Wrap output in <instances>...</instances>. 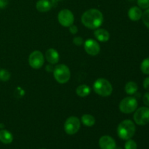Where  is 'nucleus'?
Segmentation results:
<instances>
[{"instance_id":"13","label":"nucleus","mask_w":149,"mask_h":149,"mask_svg":"<svg viewBox=\"0 0 149 149\" xmlns=\"http://www.w3.org/2000/svg\"><path fill=\"white\" fill-rule=\"evenodd\" d=\"M142 9L139 7L134 6L128 10V17L132 21H138L142 17Z\"/></svg>"},{"instance_id":"11","label":"nucleus","mask_w":149,"mask_h":149,"mask_svg":"<svg viewBox=\"0 0 149 149\" xmlns=\"http://www.w3.org/2000/svg\"><path fill=\"white\" fill-rule=\"evenodd\" d=\"M99 146L101 149H116V142L109 135L102 136L99 140Z\"/></svg>"},{"instance_id":"5","label":"nucleus","mask_w":149,"mask_h":149,"mask_svg":"<svg viewBox=\"0 0 149 149\" xmlns=\"http://www.w3.org/2000/svg\"><path fill=\"white\" fill-rule=\"evenodd\" d=\"M138 100L135 97H126L122 99L119 103V110L121 112L124 113H131L132 112L135 111L138 109Z\"/></svg>"},{"instance_id":"29","label":"nucleus","mask_w":149,"mask_h":149,"mask_svg":"<svg viewBox=\"0 0 149 149\" xmlns=\"http://www.w3.org/2000/svg\"><path fill=\"white\" fill-rule=\"evenodd\" d=\"M9 2V0H0V8H5L7 6Z\"/></svg>"},{"instance_id":"3","label":"nucleus","mask_w":149,"mask_h":149,"mask_svg":"<svg viewBox=\"0 0 149 149\" xmlns=\"http://www.w3.org/2000/svg\"><path fill=\"white\" fill-rule=\"evenodd\" d=\"M93 90L96 94L102 97H108L113 92V87L109 80L104 78L97 79L93 84Z\"/></svg>"},{"instance_id":"7","label":"nucleus","mask_w":149,"mask_h":149,"mask_svg":"<svg viewBox=\"0 0 149 149\" xmlns=\"http://www.w3.org/2000/svg\"><path fill=\"white\" fill-rule=\"evenodd\" d=\"M81 123L77 116H70L65 120L64 124V130L68 135H74L80 129Z\"/></svg>"},{"instance_id":"2","label":"nucleus","mask_w":149,"mask_h":149,"mask_svg":"<svg viewBox=\"0 0 149 149\" xmlns=\"http://www.w3.org/2000/svg\"><path fill=\"white\" fill-rule=\"evenodd\" d=\"M136 130L135 123L130 119H125L119 123L117 127V134L122 140L131 139L134 136Z\"/></svg>"},{"instance_id":"25","label":"nucleus","mask_w":149,"mask_h":149,"mask_svg":"<svg viewBox=\"0 0 149 149\" xmlns=\"http://www.w3.org/2000/svg\"><path fill=\"white\" fill-rule=\"evenodd\" d=\"M73 42H74V45H77V46H81V45H84V40H83L82 38L80 37V36L74 37Z\"/></svg>"},{"instance_id":"9","label":"nucleus","mask_w":149,"mask_h":149,"mask_svg":"<svg viewBox=\"0 0 149 149\" xmlns=\"http://www.w3.org/2000/svg\"><path fill=\"white\" fill-rule=\"evenodd\" d=\"M58 22L64 27H69L74 22V16L72 12L68 9L61 10L58 15Z\"/></svg>"},{"instance_id":"14","label":"nucleus","mask_w":149,"mask_h":149,"mask_svg":"<svg viewBox=\"0 0 149 149\" xmlns=\"http://www.w3.org/2000/svg\"><path fill=\"white\" fill-rule=\"evenodd\" d=\"M95 37L97 41L101 42H108L110 39V33L107 30L103 29H97L94 32Z\"/></svg>"},{"instance_id":"4","label":"nucleus","mask_w":149,"mask_h":149,"mask_svg":"<svg viewBox=\"0 0 149 149\" xmlns=\"http://www.w3.org/2000/svg\"><path fill=\"white\" fill-rule=\"evenodd\" d=\"M54 77L60 84L68 82L71 77V71L69 68L64 64H58L54 68Z\"/></svg>"},{"instance_id":"24","label":"nucleus","mask_w":149,"mask_h":149,"mask_svg":"<svg viewBox=\"0 0 149 149\" xmlns=\"http://www.w3.org/2000/svg\"><path fill=\"white\" fill-rule=\"evenodd\" d=\"M137 3L140 8L144 10L149 8V0H137Z\"/></svg>"},{"instance_id":"1","label":"nucleus","mask_w":149,"mask_h":149,"mask_svg":"<svg viewBox=\"0 0 149 149\" xmlns=\"http://www.w3.org/2000/svg\"><path fill=\"white\" fill-rule=\"evenodd\" d=\"M81 23L89 29H98L103 23V15L97 9H89L81 15Z\"/></svg>"},{"instance_id":"8","label":"nucleus","mask_w":149,"mask_h":149,"mask_svg":"<svg viewBox=\"0 0 149 149\" xmlns=\"http://www.w3.org/2000/svg\"><path fill=\"white\" fill-rule=\"evenodd\" d=\"M29 63L33 69H39L45 63V57L42 52L35 50L30 54L29 57Z\"/></svg>"},{"instance_id":"27","label":"nucleus","mask_w":149,"mask_h":149,"mask_svg":"<svg viewBox=\"0 0 149 149\" xmlns=\"http://www.w3.org/2000/svg\"><path fill=\"white\" fill-rule=\"evenodd\" d=\"M68 28H69V31L71 32V33H72V34H76V33H77V32H78V28H77V26H75V25L72 24Z\"/></svg>"},{"instance_id":"26","label":"nucleus","mask_w":149,"mask_h":149,"mask_svg":"<svg viewBox=\"0 0 149 149\" xmlns=\"http://www.w3.org/2000/svg\"><path fill=\"white\" fill-rule=\"evenodd\" d=\"M143 101L147 107H149V91L146 92L144 94L143 97Z\"/></svg>"},{"instance_id":"15","label":"nucleus","mask_w":149,"mask_h":149,"mask_svg":"<svg viewBox=\"0 0 149 149\" xmlns=\"http://www.w3.org/2000/svg\"><path fill=\"white\" fill-rule=\"evenodd\" d=\"M36 8L40 13H46L52 8V1L50 0H38Z\"/></svg>"},{"instance_id":"22","label":"nucleus","mask_w":149,"mask_h":149,"mask_svg":"<svg viewBox=\"0 0 149 149\" xmlns=\"http://www.w3.org/2000/svg\"><path fill=\"white\" fill-rule=\"evenodd\" d=\"M142 20L143 22L144 25L146 26V28L149 29V8L146 9L145 11L143 13L142 15Z\"/></svg>"},{"instance_id":"20","label":"nucleus","mask_w":149,"mask_h":149,"mask_svg":"<svg viewBox=\"0 0 149 149\" xmlns=\"http://www.w3.org/2000/svg\"><path fill=\"white\" fill-rule=\"evenodd\" d=\"M141 71L143 74L149 75V57L145 58L141 64Z\"/></svg>"},{"instance_id":"6","label":"nucleus","mask_w":149,"mask_h":149,"mask_svg":"<svg viewBox=\"0 0 149 149\" xmlns=\"http://www.w3.org/2000/svg\"><path fill=\"white\" fill-rule=\"evenodd\" d=\"M135 123L141 126L148 125L149 123V107L143 106L135 110L133 116Z\"/></svg>"},{"instance_id":"23","label":"nucleus","mask_w":149,"mask_h":149,"mask_svg":"<svg viewBox=\"0 0 149 149\" xmlns=\"http://www.w3.org/2000/svg\"><path fill=\"white\" fill-rule=\"evenodd\" d=\"M125 149H137L138 148V146H137V143H135V141H134L133 140L129 139L127 141L126 143H125Z\"/></svg>"},{"instance_id":"19","label":"nucleus","mask_w":149,"mask_h":149,"mask_svg":"<svg viewBox=\"0 0 149 149\" xmlns=\"http://www.w3.org/2000/svg\"><path fill=\"white\" fill-rule=\"evenodd\" d=\"M81 122L83 123V125L86 127H93V125L95 124V119L94 116L91 114H84L81 116Z\"/></svg>"},{"instance_id":"17","label":"nucleus","mask_w":149,"mask_h":149,"mask_svg":"<svg viewBox=\"0 0 149 149\" xmlns=\"http://www.w3.org/2000/svg\"><path fill=\"white\" fill-rule=\"evenodd\" d=\"M90 87L87 84H81V85L78 86L76 90V93H77V95L81 97H85L90 95Z\"/></svg>"},{"instance_id":"18","label":"nucleus","mask_w":149,"mask_h":149,"mask_svg":"<svg viewBox=\"0 0 149 149\" xmlns=\"http://www.w3.org/2000/svg\"><path fill=\"white\" fill-rule=\"evenodd\" d=\"M125 90L127 94L130 95H132L135 94L138 92V86L135 81H129L125 85Z\"/></svg>"},{"instance_id":"21","label":"nucleus","mask_w":149,"mask_h":149,"mask_svg":"<svg viewBox=\"0 0 149 149\" xmlns=\"http://www.w3.org/2000/svg\"><path fill=\"white\" fill-rule=\"evenodd\" d=\"M10 73L5 69H0V81H7L10 79Z\"/></svg>"},{"instance_id":"30","label":"nucleus","mask_w":149,"mask_h":149,"mask_svg":"<svg viewBox=\"0 0 149 149\" xmlns=\"http://www.w3.org/2000/svg\"><path fill=\"white\" fill-rule=\"evenodd\" d=\"M52 2H58V1H61V0H50Z\"/></svg>"},{"instance_id":"31","label":"nucleus","mask_w":149,"mask_h":149,"mask_svg":"<svg viewBox=\"0 0 149 149\" xmlns=\"http://www.w3.org/2000/svg\"><path fill=\"white\" fill-rule=\"evenodd\" d=\"M42 149H45V148H42Z\"/></svg>"},{"instance_id":"16","label":"nucleus","mask_w":149,"mask_h":149,"mask_svg":"<svg viewBox=\"0 0 149 149\" xmlns=\"http://www.w3.org/2000/svg\"><path fill=\"white\" fill-rule=\"evenodd\" d=\"M13 136L7 130H0V141L4 144H10L13 142Z\"/></svg>"},{"instance_id":"10","label":"nucleus","mask_w":149,"mask_h":149,"mask_svg":"<svg viewBox=\"0 0 149 149\" xmlns=\"http://www.w3.org/2000/svg\"><path fill=\"white\" fill-rule=\"evenodd\" d=\"M84 48L86 52L92 56H95L100 51V47L98 42L93 39H88L84 42Z\"/></svg>"},{"instance_id":"28","label":"nucleus","mask_w":149,"mask_h":149,"mask_svg":"<svg viewBox=\"0 0 149 149\" xmlns=\"http://www.w3.org/2000/svg\"><path fill=\"white\" fill-rule=\"evenodd\" d=\"M143 87L146 90L149 91V77H146L143 81Z\"/></svg>"},{"instance_id":"12","label":"nucleus","mask_w":149,"mask_h":149,"mask_svg":"<svg viewBox=\"0 0 149 149\" xmlns=\"http://www.w3.org/2000/svg\"><path fill=\"white\" fill-rule=\"evenodd\" d=\"M45 58L49 63L54 65V64L58 63L59 61V53L56 49H53V48H49L45 52Z\"/></svg>"}]
</instances>
